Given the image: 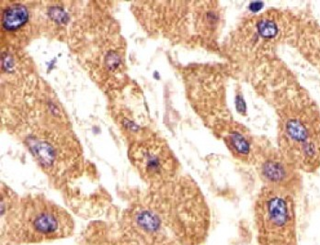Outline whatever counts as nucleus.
Instances as JSON below:
<instances>
[{"instance_id": "14", "label": "nucleus", "mask_w": 320, "mask_h": 245, "mask_svg": "<svg viewBox=\"0 0 320 245\" xmlns=\"http://www.w3.org/2000/svg\"><path fill=\"white\" fill-rule=\"evenodd\" d=\"M94 242H98L96 245H145L129 235L120 231L114 225H112L110 229L104 230V234L100 235V241Z\"/></svg>"}, {"instance_id": "9", "label": "nucleus", "mask_w": 320, "mask_h": 245, "mask_svg": "<svg viewBox=\"0 0 320 245\" xmlns=\"http://www.w3.org/2000/svg\"><path fill=\"white\" fill-rule=\"evenodd\" d=\"M258 243L295 240V206L293 194L263 185L254 204Z\"/></svg>"}, {"instance_id": "8", "label": "nucleus", "mask_w": 320, "mask_h": 245, "mask_svg": "<svg viewBox=\"0 0 320 245\" xmlns=\"http://www.w3.org/2000/svg\"><path fill=\"white\" fill-rule=\"evenodd\" d=\"M289 15L276 9H270L245 18L231 33L222 47V54L240 69L268 55L290 35Z\"/></svg>"}, {"instance_id": "6", "label": "nucleus", "mask_w": 320, "mask_h": 245, "mask_svg": "<svg viewBox=\"0 0 320 245\" xmlns=\"http://www.w3.org/2000/svg\"><path fill=\"white\" fill-rule=\"evenodd\" d=\"M2 238L16 244H38L70 237L75 223L70 214L47 197L29 194L1 216Z\"/></svg>"}, {"instance_id": "1", "label": "nucleus", "mask_w": 320, "mask_h": 245, "mask_svg": "<svg viewBox=\"0 0 320 245\" xmlns=\"http://www.w3.org/2000/svg\"><path fill=\"white\" fill-rule=\"evenodd\" d=\"M1 119L55 187L81 177L85 163L78 138L56 95L36 74L2 83Z\"/></svg>"}, {"instance_id": "13", "label": "nucleus", "mask_w": 320, "mask_h": 245, "mask_svg": "<svg viewBox=\"0 0 320 245\" xmlns=\"http://www.w3.org/2000/svg\"><path fill=\"white\" fill-rule=\"evenodd\" d=\"M34 74L33 61L24 50L1 46L2 82L16 81Z\"/></svg>"}, {"instance_id": "2", "label": "nucleus", "mask_w": 320, "mask_h": 245, "mask_svg": "<svg viewBox=\"0 0 320 245\" xmlns=\"http://www.w3.org/2000/svg\"><path fill=\"white\" fill-rule=\"evenodd\" d=\"M239 70L276 113L279 151L299 170L319 167V110L285 65L268 55Z\"/></svg>"}, {"instance_id": "10", "label": "nucleus", "mask_w": 320, "mask_h": 245, "mask_svg": "<svg viewBox=\"0 0 320 245\" xmlns=\"http://www.w3.org/2000/svg\"><path fill=\"white\" fill-rule=\"evenodd\" d=\"M128 157L148 186L161 185L179 174L180 163L175 153L155 131L131 142Z\"/></svg>"}, {"instance_id": "15", "label": "nucleus", "mask_w": 320, "mask_h": 245, "mask_svg": "<svg viewBox=\"0 0 320 245\" xmlns=\"http://www.w3.org/2000/svg\"><path fill=\"white\" fill-rule=\"evenodd\" d=\"M259 245H296L295 240H271L259 243Z\"/></svg>"}, {"instance_id": "11", "label": "nucleus", "mask_w": 320, "mask_h": 245, "mask_svg": "<svg viewBox=\"0 0 320 245\" xmlns=\"http://www.w3.org/2000/svg\"><path fill=\"white\" fill-rule=\"evenodd\" d=\"M1 46L24 49L33 39L40 37L35 1L2 0Z\"/></svg>"}, {"instance_id": "7", "label": "nucleus", "mask_w": 320, "mask_h": 245, "mask_svg": "<svg viewBox=\"0 0 320 245\" xmlns=\"http://www.w3.org/2000/svg\"><path fill=\"white\" fill-rule=\"evenodd\" d=\"M226 66L194 64L182 66L180 74L190 106L223 142L246 128L234 120L228 109L226 80L232 73Z\"/></svg>"}, {"instance_id": "12", "label": "nucleus", "mask_w": 320, "mask_h": 245, "mask_svg": "<svg viewBox=\"0 0 320 245\" xmlns=\"http://www.w3.org/2000/svg\"><path fill=\"white\" fill-rule=\"evenodd\" d=\"M252 164L255 165L264 185L280 188L291 194L297 190L300 185L299 169L266 140H258Z\"/></svg>"}, {"instance_id": "4", "label": "nucleus", "mask_w": 320, "mask_h": 245, "mask_svg": "<svg viewBox=\"0 0 320 245\" xmlns=\"http://www.w3.org/2000/svg\"><path fill=\"white\" fill-rule=\"evenodd\" d=\"M131 11L144 31L189 48L221 53L225 15L215 1H135Z\"/></svg>"}, {"instance_id": "3", "label": "nucleus", "mask_w": 320, "mask_h": 245, "mask_svg": "<svg viewBox=\"0 0 320 245\" xmlns=\"http://www.w3.org/2000/svg\"><path fill=\"white\" fill-rule=\"evenodd\" d=\"M105 3L84 2L66 44L93 81L108 94L127 87L126 43Z\"/></svg>"}, {"instance_id": "5", "label": "nucleus", "mask_w": 320, "mask_h": 245, "mask_svg": "<svg viewBox=\"0 0 320 245\" xmlns=\"http://www.w3.org/2000/svg\"><path fill=\"white\" fill-rule=\"evenodd\" d=\"M145 191L178 245L205 242L211 227V212L201 189L189 175L179 174Z\"/></svg>"}]
</instances>
